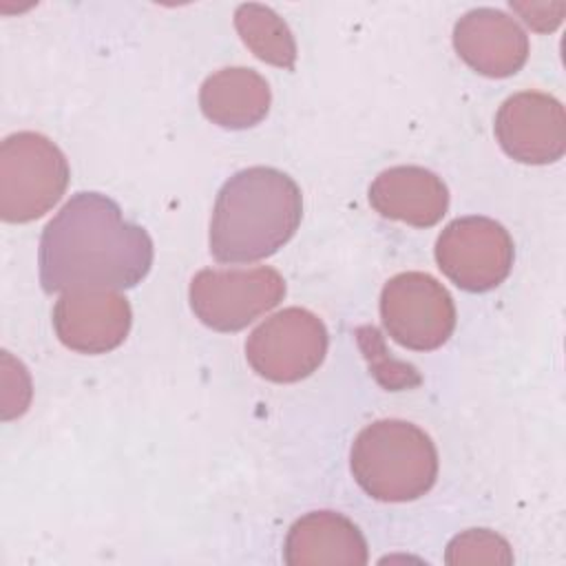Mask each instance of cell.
<instances>
[{
  "label": "cell",
  "instance_id": "6da1fadb",
  "mask_svg": "<svg viewBox=\"0 0 566 566\" xmlns=\"http://www.w3.org/2000/svg\"><path fill=\"white\" fill-rule=\"evenodd\" d=\"M38 265L46 292L126 290L148 274L153 241L106 195L77 192L44 226Z\"/></svg>",
  "mask_w": 566,
  "mask_h": 566
},
{
  "label": "cell",
  "instance_id": "7a4b0ae2",
  "mask_svg": "<svg viewBox=\"0 0 566 566\" xmlns=\"http://www.w3.org/2000/svg\"><path fill=\"white\" fill-rule=\"evenodd\" d=\"M301 217L303 197L290 175L270 166L239 170L217 195L210 252L219 263L268 259L294 237Z\"/></svg>",
  "mask_w": 566,
  "mask_h": 566
},
{
  "label": "cell",
  "instance_id": "3957f363",
  "mask_svg": "<svg viewBox=\"0 0 566 566\" xmlns=\"http://www.w3.org/2000/svg\"><path fill=\"white\" fill-rule=\"evenodd\" d=\"M349 467L369 497L411 502L436 484L438 451L433 440L413 422L382 418L356 436Z\"/></svg>",
  "mask_w": 566,
  "mask_h": 566
},
{
  "label": "cell",
  "instance_id": "277c9868",
  "mask_svg": "<svg viewBox=\"0 0 566 566\" xmlns=\"http://www.w3.org/2000/svg\"><path fill=\"white\" fill-rule=\"evenodd\" d=\"M64 153L44 135L20 130L0 144V219L27 223L44 217L69 186Z\"/></svg>",
  "mask_w": 566,
  "mask_h": 566
},
{
  "label": "cell",
  "instance_id": "5b68a950",
  "mask_svg": "<svg viewBox=\"0 0 566 566\" xmlns=\"http://www.w3.org/2000/svg\"><path fill=\"white\" fill-rule=\"evenodd\" d=\"M285 296L283 276L268 265L252 270H201L188 298L195 316L210 329L239 332Z\"/></svg>",
  "mask_w": 566,
  "mask_h": 566
},
{
  "label": "cell",
  "instance_id": "8992f818",
  "mask_svg": "<svg viewBox=\"0 0 566 566\" xmlns=\"http://www.w3.org/2000/svg\"><path fill=\"white\" fill-rule=\"evenodd\" d=\"M380 318L398 345L431 352L451 336L455 305L449 290L431 274L400 272L380 292Z\"/></svg>",
  "mask_w": 566,
  "mask_h": 566
},
{
  "label": "cell",
  "instance_id": "52a82bcc",
  "mask_svg": "<svg viewBox=\"0 0 566 566\" xmlns=\"http://www.w3.org/2000/svg\"><path fill=\"white\" fill-rule=\"evenodd\" d=\"M327 340V329L316 314L285 307L252 329L245 340V358L265 380L296 382L321 367Z\"/></svg>",
  "mask_w": 566,
  "mask_h": 566
},
{
  "label": "cell",
  "instance_id": "ba28073f",
  "mask_svg": "<svg viewBox=\"0 0 566 566\" xmlns=\"http://www.w3.org/2000/svg\"><path fill=\"white\" fill-rule=\"evenodd\" d=\"M436 261L460 290L489 292L513 268V239L502 223L489 217H460L440 232Z\"/></svg>",
  "mask_w": 566,
  "mask_h": 566
},
{
  "label": "cell",
  "instance_id": "9c48e42d",
  "mask_svg": "<svg viewBox=\"0 0 566 566\" xmlns=\"http://www.w3.org/2000/svg\"><path fill=\"white\" fill-rule=\"evenodd\" d=\"M495 137L502 150L520 164H553L566 150L564 106L548 93H515L495 115Z\"/></svg>",
  "mask_w": 566,
  "mask_h": 566
},
{
  "label": "cell",
  "instance_id": "30bf717a",
  "mask_svg": "<svg viewBox=\"0 0 566 566\" xmlns=\"http://www.w3.org/2000/svg\"><path fill=\"white\" fill-rule=\"evenodd\" d=\"M130 323V303L115 290L64 292L53 307V329L60 343L80 354H106L119 347Z\"/></svg>",
  "mask_w": 566,
  "mask_h": 566
},
{
  "label": "cell",
  "instance_id": "8fae6325",
  "mask_svg": "<svg viewBox=\"0 0 566 566\" xmlns=\"http://www.w3.org/2000/svg\"><path fill=\"white\" fill-rule=\"evenodd\" d=\"M455 53L480 75L509 77L528 57V35L504 11L480 7L453 24Z\"/></svg>",
  "mask_w": 566,
  "mask_h": 566
},
{
  "label": "cell",
  "instance_id": "7c38bea8",
  "mask_svg": "<svg viewBox=\"0 0 566 566\" xmlns=\"http://www.w3.org/2000/svg\"><path fill=\"white\" fill-rule=\"evenodd\" d=\"M369 203L385 219L429 228L447 214L449 190L444 181L427 168L394 166L371 181Z\"/></svg>",
  "mask_w": 566,
  "mask_h": 566
},
{
  "label": "cell",
  "instance_id": "4fadbf2b",
  "mask_svg": "<svg viewBox=\"0 0 566 566\" xmlns=\"http://www.w3.org/2000/svg\"><path fill=\"white\" fill-rule=\"evenodd\" d=\"M283 559L290 566H365L367 542L349 517L334 511H312L287 531Z\"/></svg>",
  "mask_w": 566,
  "mask_h": 566
},
{
  "label": "cell",
  "instance_id": "5bb4252c",
  "mask_svg": "<svg viewBox=\"0 0 566 566\" xmlns=\"http://www.w3.org/2000/svg\"><path fill=\"white\" fill-rule=\"evenodd\" d=\"M272 93L263 75L248 66H228L208 75L199 91L203 115L221 128H250L270 111Z\"/></svg>",
  "mask_w": 566,
  "mask_h": 566
},
{
  "label": "cell",
  "instance_id": "9a60e30c",
  "mask_svg": "<svg viewBox=\"0 0 566 566\" xmlns=\"http://www.w3.org/2000/svg\"><path fill=\"white\" fill-rule=\"evenodd\" d=\"M234 29L259 60L279 69H294L296 42L287 22L274 9L259 2L239 4Z\"/></svg>",
  "mask_w": 566,
  "mask_h": 566
},
{
  "label": "cell",
  "instance_id": "2e32d148",
  "mask_svg": "<svg viewBox=\"0 0 566 566\" xmlns=\"http://www.w3.org/2000/svg\"><path fill=\"white\" fill-rule=\"evenodd\" d=\"M447 564H513L509 542L489 528H469L455 535L444 551Z\"/></svg>",
  "mask_w": 566,
  "mask_h": 566
},
{
  "label": "cell",
  "instance_id": "e0dca14e",
  "mask_svg": "<svg viewBox=\"0 0 566 566\" xmlns=\"http://www.w3.org/2000/svg\"><path fill=\"white\" fill-rule=\"evenodd\" d=\"M511 9L517 11L526 24L535 31H553L559 27L566 11L564 2H511Z\"/></svg>",
  "mask_w": 566,
  "mask_h": 566
}]
</instances>
